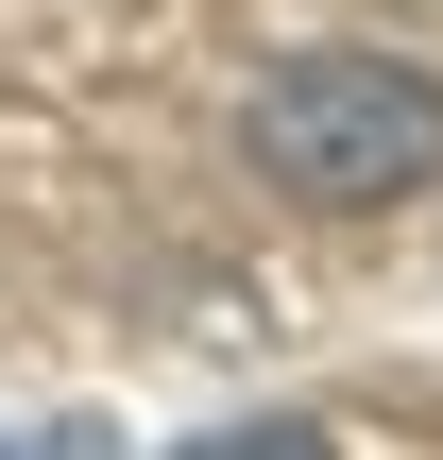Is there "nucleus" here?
<instances>
[{"instance_id": "nucleus-1", "label": "nucleus", "mask_w": 443, "mask_h": 460, "mask_svg": "<svg viewBox=\"0 0 443 460\" xmlns=\"http://www.w3.org/2000/svg\"><path fill=\"white\" fill-rule=\"evenodd\" d=\"M239 154H256V188H290L324 222H376V205L443 188V68H410V51H290L256 85Z\"/></svg>"}, {"instance_id": "nucleus-2", "label": "nucleus", "mask_w": 443, "mask_h": 460, "mask_svg": "<svg viewBox=\"0 0 443 460\" xmlns=\"http://www.w3.org/2000/svg\"><path fill=\"white\" fill-rule=\"evenodd\" d=\"M171 460H341V444H324V427H290V410H273V427H205V444H171Z\"/></svg>"}, {"instance_id": "nucleus-3", "label": "nucleus", "mask_w": 443, "mask_h": 460, "mask_svg": "<svg viewBox=\"0 0 443 460\" xmlns=\"http://www.w3.org/2000/svg\"><path fill=\"white\" fill-rule=\"evenodd\" d=\"M0 460H102V427H17Z\"/></svg>"}]
</instances>
